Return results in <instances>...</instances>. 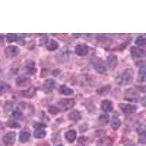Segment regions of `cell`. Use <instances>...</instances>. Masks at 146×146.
<instances>
[{
    "mask_svg": "<svg viewBox=\"0 0 146 146\" xmlns=\"http://www.w3.org/2000/svg\"><path fill=\"white\" fill-rule=\"evenodd\" d=\"M132 73L129 70L123 72L116 78V83L120 86H126L132 82Z\"/></svg>",
    "mask_w": 146,
    "mask_h": 146,
    "instance_id": "6da1fadb",
    "label": "cell"
},
{
    "mask_svg": "<svg viewBox=\"0 0 146 146\" xmlns=\"http://www.w3.org/2000/svg\"><path fill=\"white\" fill-rule=\"evenodd\" d=\"M58 107L63 110L66 111L68 110L71 109L75 105V101L72 99H65L62 100L58 102Z\"/></svg>",
    "mask_w": 146,
    "mask_h": 146,
    "instance_id": "7a4b0ae2",
    "label": "cell"
},
{
    "mask_svg": "<svg viewBox=\"0 0 146 146\" xmlns=\"http://www.w3.org/2000/svg\"><path fill=\"white\" fill-rule=\"evenodd\" d=\"M19 52H20V50H19V48L18 47L11 45V46H8L7 48H5V54L7 58H12L18 56Z\"/></svg>",
    "mask_w": 146,
    "mask_h": 146,
    "instance_id": "3957f363",
    "label": "cell"
},
{
    "mask_svg": "<svg viewBox=\"0 0 146 146\" xmlns=\"http://www.w3.org/2000/svg\"><path fill=\"white\" fill-rule=\"evenodd\" d=\"M119 108L121 111L126 114L135 113L137 109V107L136 105H131V104H120Z\"/></svg>",
    "mask_w": 146,
    "mask_h": 146,
    "instance_id": "277c9868",
    "label": "cell"
},
{
    "mask_svg": "<svg viewBox=\"0 0 146 146\" xmlns=\"http://www.w3.org/2000/svg\"><path fill=\"white\" fill-rule=\"evenodd\" d=\"M89 52L87 45L84 44H78L75 48V53L79 56H86Z\"/></svg>",
    "mask_w": 146,
    "mask_h": 146,
    "instance_id": "5b68a950",
    "label": "cell"
},
{
    "mask_svg": "<svg viewBox=\"0 0 146 146\" xmlns=\"http://www.w3.org/2000/svg\"><path fill=\"white\" fill-rule=\"evenodd\" d=\"M16 139V134L13 131H10V132L7 133L5 136L3 137V143L7 145H13Z\"/></svg>",
    "mask_w": 146,
    "mask_h": 146,
    "instance_id": "8992f818",
    "label": "cell"
},
{
    "mask_svg": "<svg viewBox=\"0 0 146 146\" xmlns=\"http://www.w3.org/2000/svg\"><path fill=\"white\" fill-rule=\"evenodd\" d=\"M139 95L134 89H127L125 92V99L128 101H137Z\"/></svg>",
    "mask_w": 146,
    "mask_h": 146,
    "instance_id": "52a82bcc",
    "label": "cell"
},
{
    "mask_svg": "<svg viewBox=\"0 0 146 146\" xmlns=\"http://www.w3.org/2000/svg\"><path fill=\"white\" fill-rule=\"evenodd\" d=\"M117 63H118V58H117V57L113 56V55H111V56H108V59H107L106 66L109 70H113L117 65Z\"/></svg>",
    "mask_w": 146,
    "mask_h": 146,
    "instance_id": "ba28073f",
    "label": "cell"
},
{
    "mask_svg": "<svg viewBox=\"0 0 146 146\" xmlns=\"http://www.w3.org/2000/svg\"><path fill=\"white\" fill-rule=\"evenodd\" d=\"M31 83V80L29 78L23 76L18 77L15 80V83L19 87H24L27 86Z\"/></svg>",
    "mask_w": 146,
    "mask_h": 146,
    "instance_id": "9c48e42d",
    "label": "cell"
},
{
    "mask_svg": "<svg viewBox=\"0 0 146 146\" xmlns=\"http://www.w3.org/2000/svg\"><path fill=\"white\" fill-rule=\"evenodd\" d=\"M56 83L53 79H48L45 81L43 84L44 89L46 91H50L56 88Z\"/></svg>",
    "mask_w": 146,
    "mask_h": 146,
    "instance_id": "30bf717a",
    "label": "cell"
},
{
    "mask_svg": "<svg viewBox=\"0 0 146 146\" xmlns=\"http://www.w3.org/2000/svg\"><path fill=\"white\" fill-rule=\"evenodd\" d=\"M131 54L133 56L139 58V57H143L145 54V52L140 48L137 47H131Z\"/></svg>",
    "mask_w": 146,
    "mask_h": 146,
    "instance_id": "8fae6325",
    "label": "cell"
},
{
    "mask_svg": "<svg viewBox=\"0 0 146 146\" xmlns=\"http://www.w3.org/2000/svg\"><path fill=\"white\" fill-rule=\"evenodd\" d=\"M102 110L105 113H108V112H111L113 110V103L109 100H104L102 103L101 105Z\"/></svg>",
    "mask_w": 146,
    "mask_h": 146,
    "instance_id": "7c38bea8",
    "label": "cell"
},
{
    "mask_svg": "<svg viewBox=\"0 0 146 146\" xmlns=\"http://www.w3.org/2000/svg\"><path fill=\"white\" fill-rule=\"evenodd\" d=\"M65 137L67 141L70 143H73L77 137V132L75 130H70L65 134Z\"/></svg>",
    "mask_w": 146,
    "mask_h": 146,
    "instance_id": "4fadbf2b",
    "label": "cell"
},
{
    "mask_svg": "<svg viewBox=\"0 0 146 146\" xmlns=\"http://www.w3.org/2000/svg\"><path fill=\"white\" fill-rule=\"evenodd\" d=\"M68 51L66 49H62V51H60L59 53L56 55V58L57 60L62 61V62H64L65 61L68 59Z\"/></svg>",
    "mask_w": 146,
    "mask_h": 146,
    "instance_id": "5bb4252c",
    "label": "cell"
},
{
    "mask_svg": "<svg viewBox=\"0 0 146 146\" xmlns=\"http://www.w3.org/2000/svg\"><path fill=\"white\" fill-rule=\"evenodd\" d=\"M60 94H62L63 95H71L73 94V91L71 88H68V87L65 86V85H62L61 86L59 87V89H58Z\"/></svg>",
    "mask_w": 146,
    "mask_h": 146,
    "instance_id": "9a60e30c",
    "label": "cell"
},
{
    "mask_svg": "<svg viewBox=\"0 0 146 146\" xmlns=\"http://www.w3.org/2000/svg\"><path fill=\"white\" fill-rule=\"evenodd\" d=\"M30 138V133L27 131H21L19 135V139L21 143H26L29 141Z\"/></svg>",
    "mask_w": 146,
    "mask_h": 146,
    "instance_id": "2e32d148",
    "label": "cell"
},
{
    "mask_svg": "<svg viewBox=\"0 0 146 146\" xmlns=\"http://www.w3.org/2000/svg\"><path fill=\"white\" fill-rule=\"evenodd\" d=\"M47 48H48V50H50V51H53V50H57L58 48V44L56 41H55V40H51L50 41L48 42V44L46 45Z\"/></svg>",
    "mask_w": 146,
    "mask_h": 146,
    "instance_id": "e0dca14e",
    "label": "cell"
},
{
    "mask_svg": "<svg viewBox=\"0 0 146 146\" xmlns=\"http://www.w3.org/2000/svg\"><path fill=\"white\" fill-rule=\"evenodd\" d=\"M69 118L73 121H78L81 118L80 113L78 110H73L69 114Z\"/></svg>",
    "mask_w": 146,
    "mask_h": 146,
    "instance_id": "ac0fdd59",
    "label": "cell"
},
{
    "mask_svg": "<svg viewBox=\"0 0 146 146\" xmlns=\"http://www.w3.org/2000/svg\"><path fill=\"white\" fill-rule=\"evenodd\" d=\"M45 135H46V132L43 129H36L34 132V136L36 139H41V138L45 137Z\"/></svg>",
    "mask_w": 146,
    "mask_h": 146,
    "instance_id": "d6986e66",
    "label": "cell"
},
{
    "mask_svg": "<svg viewBox=\"0 0 146 146\" xmlns=\"http://www.w3.org/2000/svg\"><path fill=\"white\" fill-rule=\"evenodd\" d=\"M138 81L139 82H145V65L140 67V70L139 71V78H138Z\"/></svg>",
    "mask_w": 146,
    "mask_h": 146,
    "instance_id": "ffe728a7",
    "label": "cell"
},
{
    "mask_svg": "<svg viewBox=\"0 0 146 146\" xmlns=\"http://www.w3.org/2000/svg\"><path fill=\"white\" fill-rule=\"evenodd\" d=\"M112 143L113 142L110 138L105 137L98 142V146H111Z\"/></svg>",
    "mask_w": 146,
    "mask_h": 146,
    "instance_id": "44dd1931",
    "label": "cell"
},
{
    "mask_svg": "<svg viewBox=\"0 0 146 146\" xmlns=\"http://www.w3.org/2000/svg\"><path fill=\"white\" fill-rule=\"evenodd\" d=\"M121 121L117 117H113L111 120V126L114 129H117L121 126Z\"/></svg>",
    "mask_w": 146,
    "mask_h": 146,
    "instance_id": "7402d4cb",
    "label": "cell"
},
{
    "mask_svg": "<svg viewBox=\"0 0 146 146\" xmlns=\"http://www.w3.org/2000/svg\"><path fill=\"white\" fill-rule=\"evenodd\" d=\"M27 71L29 74H34L36 72V68H35V64L34 62H30L26 66Z\"/></svg>",
    "mask_w": 146,
    "mask_h": 146,
    "instance_id": "603a6c76",
    "label": "cell"
},
{
    "mask_svg": "<svg viewBox=\"0 0 146 146\" xmlns=\"http://www.w3.org/2000/svg\"><path fill=\"white\" fill-rule=\"evenodd\" d=\"M9 86L5 82H0V95L5 94L6 91H8Z\"/></svg>",
    "mask_w": 146,
    "mask_h": 146,
    "instance_id": "cb8c5ba5",
    "label": "cell"
},
{
    "mask_svg": "<svg viewBox=\"0 0 146 146\" xmlns=\"http://www.w3.org/2000/svg\"><path fill=\"white\" fill-rule=\"evenodd\" d=\"M99 121L102 124H106L109 121V116L107 114H102L100 117H99Z\"/></svg>",
    "mask_w": 146,
    "mask_h": 146,
    "instance_id": "d4e9b609",
    "label": "cell"
},
{
    "mask_svg": "<svg viewBox=\"0 0 146 146\" xmlns=\"http://www.w3.org/2000/svg\"><path fill=\"white\" fill-rule=\"evenodd\" d=\"M146 39L144 36H139L135 41V43L138 45H144Z\"/></svg>",
    "mask_w": 146,
    "mask_h": 146,
    "instance_id": "484cf974",
    "label": "cell"
},
{
    "mask_svg": "<svg viewBox=\"0 0 146 146\" xmlns=\"http://www.w3.org/2000/svg\"><path fill=\"white\" fill-rule=\"evenodd\" d=\"M8 126L11 128H19L20 127V124L18 123L15 121L14 120H10L8 122Z\"/></svg>",
    "mask_w": 146,
    "mask_h": 146,
    "instance_id": "4316f807",
    "label": "cell"
},
{
    "mask_svg": "<svg viewBox=\"0 0 146 146\" xmlns=\"http://www.w3.org/2000/svg\"><path fill=\"white\" fill-rule=\"evenodd\" d=\"M7 40L9 42H13L16 40V35L15 34H8L7 35Z\"/></svg>",
    "mask_w": 146,
    "mask_h": 146,
    "instance_id": "83f0119b",
    "label": "cell"
},
{
    "mask_svg": "<svg viewBox=\"0 0 146 146\" xmlns=\"http://www.w3.org/2000/svg\"><path fill=\"white\" fill-rule=\"evenodd\" d=\"M13 116L15 118H16V119L20 118L22 116L21 112L18 109L15 110H14V111L13 112Z\"/></svg>",
    "mask_w": 146,
    "mask_h": 146,
    "instance_id": "f1b7e54d",
    "label": "cell"
},
{
    "mask_svg": "<svg viewBox=\"0 0 146 146\" xmlns=\"http://www.w3.org/2000/svg\"><path fill=\"white\" fill-rule=\"evenodd\" d=\"M48 111L50 112L51 114L56 115L58 113V112L59 111V109H58V108L54 106H50L49 108H48Z\"/></svg>",
    "mask_w": 146,
    "mask_h": 146,
    "instance_id": "f546056e",
    "label": "cell"
},
{
    "mask_svg": "<svg viewBox=\"0 0 146 146\" xmlns=\"http://www.w3.org/2000/svg\"><path fill=\"white\" fill-rule=\"evenodd\" d=\"M3 39H4V36H2V35H0V42H2Z\"/></svg>",
    "mask_w": 146,
    "mask_h": 146,
    "instance_id": "4dcf8cb0",
    "label": "cell"
},
{
    "mask_svg": "<svg viewBox=\"0 0 146 146\" xmlns=\"http://www.w3.org/2000/svg\"><path fill=\"white\" fill-rule=\"evenodd\" d=\"M57 146H63V145H57Z\"/></svg>",
    "mask_w": 146,
    "mask_h": 146,
    "instance_id": "1f68e13d",
    "label": "cell"
}]
</instances>
